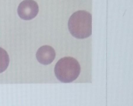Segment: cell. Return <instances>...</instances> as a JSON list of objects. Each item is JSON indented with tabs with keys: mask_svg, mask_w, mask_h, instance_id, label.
Returning a JSON list of instances; mask_svg holds the SVG:
<instances>
[{
	"mask_svg": "<svg viewBox=\"0 0 133 106\" xmlns=\"http://www.w3.org/2000/svg\"><path fill=\"white\" fill-rule=\"evenodd\" d=\"M68 28L73 36L85 39L92 34V15L85 11H78L72 14L69 20Z\"/></svg>",
	"mask_w": 133,
	"mask_h": 106,
	"instance_id": "obj_1",
	"label": "cell"
},
{
	"mask_svg": "<svg viewBox=\"0 0 133 106\" xmlns=\"http://www.w3.org/2000/svg\"><path fill=\"white\" fill-rule=\"evenodd\" d=\"M55 75L63 83H70L77 78L81 72L78 61L74 58L65 57L58 61L54 68Z\"/></svg>",
	"mask_w": 133,
	"mask_h": 106,
	"instance_id": "obj_2",
	"label": "cell"
},
{
	"mask_svg": "<svg viewBox=\"0 0 133 106\" xmlns=\"http://www.w3.org/2000/svg\"><path fill=\"white\" fill-rule=\"evenodd\" d=\"M38 4L33 0H24L21 3L18 8L19 17L24 20L35 18L38 13Z\"/></svg>",
	"mask_w": 133,
	"mask_h": 106,
	"instance_id": "obj_3",
	"label": "cell"
},
{
	"mask_svg": "<svg viewBox=\"0 0 133 106\" xmlns=\"http://www.w3.org/2000/svg\"><path fill=\"white\" fill-rule=\"evenodd\" d=\"M56 56V52L54 48L47 45L40 47L36 54L38 61L44 65H47L52 63L55 59Z\"/></svg>",
	"mask_w": 133,
	"mask_h": 106,
	"instance_id": "obj_4",
	"label": "cell"
},
{
	"mask_svg": "<svg viewBox=\"0 0 133 106\" xmlns=\"http://www.w3.org/2000/svg\"><path fill=\"white\" fill-rule=\"evenodd\" d=\"M10 63V58L7 52L0 47V73L4 72L8 67Z\"/></svg>",
	"mask_w": 133,
	"mask_h": 106,
	"instance_id": "obj_5",
	"label": "cell"
}]
</instances>
